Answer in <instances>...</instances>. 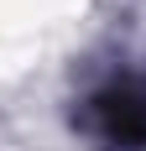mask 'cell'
<instances>
[{"instance_id":"obj_1","label":"cell","mask_w":146,"mask_h":151,"mask_svg":"<svg viewBox=\"0 0 146 151\" xmlns=\"http://www.w3.org/2000/svg\"><path fill=\"white\" fill-rule=\"evenodd\" d=\"M89 130L115 151H146V78H110L84 104Z\"/></svg>"}]
</instances>
